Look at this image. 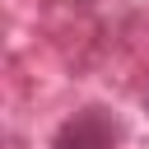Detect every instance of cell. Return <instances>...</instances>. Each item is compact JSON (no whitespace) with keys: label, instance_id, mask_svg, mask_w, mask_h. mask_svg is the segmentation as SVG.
Instances as JSON below:
<instances>
[{"label":"cell","instance_id":"cell-1","mask_svg":"<svg viewBox=\"0 0 149 149\" xmlns=\"http://www.w3.org/2000/svg\"><path fill=\"white\" fill-rule=\"evenodd\" d=\"M116 121H107L102 112H79L74 121H65V130L56 135V149H112L116 144Z\"/></svg>","mask_w":149,"mask_h":149}]
</instances>
